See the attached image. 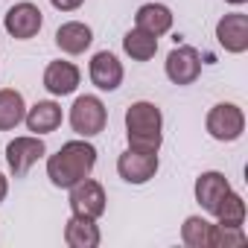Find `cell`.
I'll list each match as a JSON object with an SVG mask.
<instances>
[{
  "instance_id": "10",
  "label": "cell",
  "mask_w": 248,
  "mask_h": 248,
  "mask_svg": "<svg viewBox=\"0 0 248 248\" xmlns=\"http://www.w3.org/2000/svg\"><path fill=\"white\" fill-rule=\"evenodd\" d=\"M216 38L228 53H233V56L245 53L248 50V15H242V12L225 15L216 24Z\"/></svg>"
},
{
  "instance_id": "8",
  "label": "cell",
  "mask_w": 248,
  "mask_h": 248,
  "mask_svg": "<svg viewBox=\"0 0 248 248\" xmlns=\"http://www.w3.org/2000/svg\"><path fill=\"white\" fill-rule=\"evenodd\" d=\"M105 190L99 181L93 178H82L79 184L70 187V210L79 213V216H91V219H99L105 213Z\"/></svg>"
},
{
  "instance_id": "3",
  "label": "cell",
  "mask_w": 248,
  "mask_h": 248,
  "mask_svg": "<svg viewBox=\"0 0 248 248\" xmlns=\"http://www.w3.org/2000/svg\"><path fill=\"white\" fill-rule=\"evenodd\" d=\"M204 129L213 140H222V143H231V140H239L242 132H245V114L239 105L233 102H219L207 111V120H204Z\"/></svg>"
},
{
  "instance_id": "16",
  "label": "cell",
  "mask_w": 248,
  "mask_h": 248,
  "mask_svg": "<svg viewBox=\"0 0 248 248\" xmlns=\"http://www.w3.org/2000/svg\"><path fill=\"white\" fill-rule=\"evenodd\" d=\"M99 228H96V219L91 216H79L73 213L64 225V242L70 248H96L99 245Z\"/></svg>"
},
{
  "instance_id": "12",
  "label": "cell",
  "mask_w": 248,
  "mask_h": 248,
  "mask_svg": "<svg viewBox=\"0 0 248 248\" xmlns=\"http://www.w3.org/2000/svg\"><path fill=\"white\" fill-rule=\"evenodd\" d=\"M44 88L53 96H67L79 88V67L73 62H50L44 70Z\"/></svg>"
},
{
  "instance_id": "17",
  "label": "cell",
  "mask_w": 248,
  "mask_h": 248,
  "mask_svg": "<svg viewBox=\"0 0 248 248\" xmlns=\"http://www.w3.org/2000/svg\"><path fill=\"white\" fill-rule=\"evenodd\" d=\"M216 233H219V225L202 216H187L181 225V239L190 248H216Z\"/></svg>"
},
{
  "instance_id": "20",
  "label": "cell",
  "mask_w": 248,
  "mask_h": 248,
  "mask_svg": "<svg viewBox=\"0 0 248 248\" xmlns=\"http://www.w3.org/2000/svg\"><path fill=\"white\" fill-rule=\"evenodd\" d=\"M123 50H126V56H132L135 62H149L158 53V38L149 35L146 30L135 27V30L126 32V38H123Z\"/></svg>"
},
{
  "instance_id": "11",
  "label": "cell",
  "mask_w": 248,
  "mask_h": 248,
  "mask_svg": "<svg viewBox=\"0 0 248 248\" xmlns=\"http://www.w3.org/2000/svg\"><path fill=\"white\" fill-rule=\"evenodd\" d=\"M88 73H91V82H93L99 91H117L120 82H123V64H120V59H117L114 53H108V50L93 53Z\"/></svg>"
},
{
  "instance_id": "22",
  "label": "cell",
  "mask_w": 248,
  "mask_h": 248,
  "mask_svg": "<svg viewBox=\"0 0 248 248\" xmlns=\"http://www.w3.org/2000/svg\"><path fill=\"white\" fill-rule=\"evenodd\" d=\"M50 3L59 9V12H73V9H79L85 0H50Z\"/></svg>"
},
{
  "instance_id": "19",
  "label": "cell",
  "mask_w": 248,
  "mask_h": 248,
  "mask_svg": "<svg viewBox=\"0 0 248 248\" xmlns=\"http://www.w3.org/2000/svg\"><path fill=\"white\" fill-rule=\"evenodd\" d=\"M24 114H27V105L21 91L15 88L0 91V132H12L18 123H24Z\"/></svg>"
},
{
  "instance_id": "6",
  "label": "cell",
  "mask_w": 248,
  "mask_h": 248,
  "mask_svg": "<svg viewBox=\"0 0 248 248\" xmlns=\"http://www.w3.org/2000/svg\"><path fill=\"white\" fill-rule=\"evenodd\" d=\"M117 172H120L123 181H129V184H146L158 172V152L126 149L117 158Z\"/></svg>"
},
{
  "instance_id": "4",
  "label": "cell",
  "mask_w": 248,
  "mask_h": 248,
  "mask_svg": "<svg viewBox=\"0 0 248 248\" xmlns=\"http://www.w3.org/2000/svg\"><path fill=\"white\" fill-rule=\"evenodd\" d=\"M108 123V108L102 105L99 96H76V102L70 105V129L79 135V138H93L105 129Z\"/></svg>"
},
{
  "instance_id": "5",
  "label": "cell",
  "mask_w": 248,
  "mask_h": 248,
  "mask_svg": "<svg viewBox=\"0 0 248 248\" xmlns=\"http://www.w3.org/2000/svg\"><path fill=\"white\" fill-rule=\"evenodd\" d=\"M47 155V146L41 140V135H32V138H15L9 146H6V164L12 170L15 178H24L32 164H38L41 158Z\"/></svg>"
},
{
  "instance_id": "23",
  "label": "cell",
  "mask_w": 248,
  "mask_h": 248,
  "mask_svg": "<svg viewBox=\"0 0 248 248\" xmlns=\"http://www.w3.org/2000/svg\"><path fill=\"white\" fill-rule=\"evenodd\" d=\"M6 193H9V181H6V175L0 172V202L6 199Z\"/></svg>"
},
{
  "instance_id": "24",
  "label": "cell",
  "mask_w": 248,
  "mask_h": 248,
  "mask_svg": "<svg viewBox=\"0 0 248 248\" xmlns=\"http://www.w3.org/2000/svg\"><path fill=\"white\" fill-rule=\"evenodd\" d=\"M225 3H233V6H242V3H248V0H225Z\"/></svg>"
},
{
  "instance_id": "21",
  "label": "cell",
  "mask_w": 248,
  "mask_h": 248,
  "mask_svg": "<svg viewBox=\"0 0 248 248\" xmlns=\"http://www.w3.org/2000/svg\"><path fill=\"white\" fill-rule=\"evenodd\" d=\"M213 216L219 219V225L242 228V222H245V202H242V196H239V193H233V190H228V193L222 196L219 207L213 210Z\"/></svg>"
},
{
  "instance_id": "7",
  "label": "cell",
  "mask_w": 248,
  "mask_h": 248,
  "mask_svg": "<svg viewBox=\"0 0 248 248\" xmlns=\"http://www.w3.org/2000/svg\"><path fill=\"white\" fill-rule=\"evenodd\" d=\"M41 24H44V15H41V9H38L35 3H15V6L6 12V18H3L6 32H9L12 38H18V41L35 38V35L41 32Z\"/></svg>"
},
{
  "instance_id": "2",
  "label": "cell",
  "mask_w": 248,
  "mask_h": 248,
  "mask_svg": "<svg viewBox=\"0 0 248 248\" xmlns=\"http://www.w3.org/2000/svg\"><path fill=\"white\" fill-rule=\"evenodd\" d=\"M164 114L155 102H132L126 111V138L129 149L138 152H158L164 143Z\"/></svg>"
},
{
  "instance_id": "14",
  "label": "cell",
  "mask_w": 248,
  "mask_h": 248,
  "mask_svg": "<svg viewBox=\"0 0 248 248\" xmlns=\"http://www.w3.org/2000/svg\"><path fill=\"white\" fill-rule=\"evenodd\" d=\"M24 123H27V129L35 132V135H50V132H56L62 126V105H56L53 99L35 102L24 114Z\"/></svg>"
},
{
  "instance_id": "15",
  "label": "cell",
  "mask_w": 248,
  "mask_h": 248,
  "mask_svg": "<svg viewBox=\"0 0 248 248\" xmlns=\"http://www.w3.org/2000/svg\"><path fill=\"white\" fill-rule=\"evenodd\" d=\"M231 190V184H228V178L222 175V172H202L199 178H196V202L207 210V213H213L216 207H219V202H222V196Z\"/></svg>"
},
{
  "instance_id": "1",
  "label": "cell",
  "mask_w": 248,
  "mask_h": 248,
  "mask_svg": "<svg viewBox=\"0 0 248 248\" xmlns=\"http://www.w3.org/2000/svg\"><path fill=\"white\" fill-rule=\"evenodd\" d=\"M93 167H96V149L88 140H67L56 155L47 158V178L56 187L70 190L73 184L88 178Z\"/></svg>"
},
{
  "instance_id": "18",
  "label": "cell",
  "mask_w": 248,
  "mask_h": 248,
  "mask_svg": "<svg viewBox=\"0 0 248 248\" xmlns=\"http://www.w3.org/2000/svg\"><path fill=\"white\" fill-rule=\"evenodd\" d=\"M135 27H140V30H146L149 35L161 38L164 32L172 30V12H170L164 3H146V6L138 9V15H135Z\"/></svg>"
},
{
  "instance_id": "9",
  "label": "cell",
  "mask_w": 248,
  "mask_h": 248,
  "mask_svg": "<svg viewBox=\"0 0 248 248\" xmlns=\"http://www.w3.org/2000/svg\"><path fill=\"white\" fill-rule=\"evenodd\" d=\"M167 76L172 85H193L202 76V56L196 47H175L167 56Z\"/></svg>"
},
{
  "instance_id": "13",
  "label": "cell",
  "mask_w": 248,
  "mask_h": 248,
  "mask_svg": "<svg viewBox=\"0 0 248 248\" xmlns=\"http://www.w3.org/2000/svg\"><path fill=\"white\" fill-rule=\"evenodd\" d=\"M91 41H93V32H91V27L82 24V21H67V24H62V27L56 30V47H59L62 53H67V56L85 53V50L91 47Z\"/></svg>"
}]
</instances>
